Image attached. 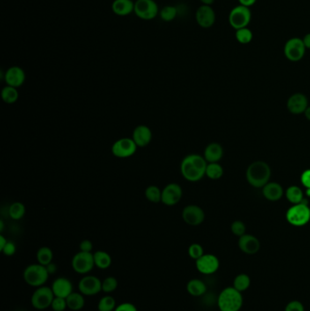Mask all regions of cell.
I'll list each match as a JSON object with an SVG mask.
<instances>
[{
  "instance_id": "obj_10",
  "label": "cell",
  "mask_w": 310,
  "mask_h": 311,
  "mask_svg": "<svg viewBox=\"0 0 310 311\" xmlns=\"http://www.w3.org/2000/svg\"><path fill=\"white\" fill-rule=\"evenodd\" d=\"M137 147L132 138H123L114 142L111 147V151L116 158L128 159L136 153Z\"/></svg>"
},
{
  "instance_id": "obj_45",
  "label": "cell",
  "mask_w": 310,
  "mask_h": 311,
  "mask_svg": "<svg viewBox=\"0 0 310 311\" xmlns=\"http://www.w3.org/2000/svg\"><path fill=\"white\" fill-rule=\"evenodd\" d=\"M79 249H80L79 251H82V252L92 253L93 244L90 240H83V241H81L80 244H79Z\"/></svg>"
},
{
  "instance_id": "obj_48",
  "label": "cell",
  "mask_w": 310,
  "mask_h": 311,
  "mask_svg": "<svg viewBox=\"0 0 310 311\" xmlns=\"http://www.w3.org/2000/svg\"><path fill=\"white\" fill-rule=\"evenodd\" d=\"M46 268H47V272L49 273V275H53V274H55V272H57V270H58V267H57L55 263H53V262H51L50 264H48V265L46 266Z\"/></svg>"
},
{
  "instance_id": "obj_30",
  "label": "cell",
  "mask_w": 310,
  "mask_h": 311,
  "mask_svg": "<svg viewBox=\"0 0 310 311\" xmlns=\"http://www.w3.org/2000/svg\"><path fill=\"white\" fill-rule=\"evenodd\" d=\"M286 196H287L288 200L291 203H293L294 205L299 204V203L304 201L301 189L298 188L297 186L289 187L288 190L286 191Z\"/></svg>"
},
{
  "instance_id": "obj_22",
  "label": "cell",
  "mask_w": 310,
  "mask_h": 311,
  "mask_svg": "<svg viewBox=\"0 0 310 311\" xmlns=\"http://www.w3.org/2000/svg\"><path fill=\"white\" fill-rule=\"evenodd\" d=\"M111 9L117 16L127 17L134 12L135 3L132 0H114Z\"/></svg>"
},
{
  "instance_id": "obj_20",
  "label": "cell",
  "mask_w": 310,
  "mask_h": 311,
  "mask_svg": "<svg viewBox=\"0 0 310 311\" xmlns=\"http://www.w3.org/2000/svg\"><path fill=\"white\" fill-rule=\"evenodd\" d=\"M55 297L67 299L69 295L73 293L72 282L67 278H58L52 283L51 287Z\"/></svg>"
},
{
  "instance_id": "obj_39",
  "label": "cell",
  "mask_w": 310,
  "mask_h": 311,
  "mask_svg": "<svg viewBox=\"0 0 310 311\" xmlns=\"http://www.w3.org/2000/svg\"><path fill=\"white\" fill-rule=\"evenodd\" d=\"M188 255L193 260L198 261L200 257L204 255V249L201 245L194 243V244L190 245L188 248Z\"/></svg>"
},
{
  "instance_id": "obj_16",
  "label": "cell",
  "mask_w": 310,
  "mask_h": 311,
  "mask_svg": "<svg viewBox=\"0 0 310 311\" xmlns=\"http://www.w3.org/2000/svg\"><path fill=\"white\" fill-rule=\"evenodd\" d=\"M182 219L187 225L199 226L205 220V212L200 206L188 205L183 210Z\"/></svg>"
},
{
  "instance_id": "obj_3",
  "label": "cell",
  "mask_w": 310,
  "mask_h": 311,
  "mask_svg": "<svg viewBox=\"0 0 310 311\" xmlns=\"http://www.w3.org/2000/svg\"><path fill=\"white\" fill-rule=\"evenodd\" d=\"M217 306L220 311L240 310L243 306L242 293L234 287L226 288L218 296Z\"/></svg>"
},
{
  "instance_id": "obj_27",
  "label": "cell",
  "mask_w": 310,
  "mask_h": 311,
  "mask_svg": "<svg viewBox=\"0 0 310 311\" xmlns=\"http://www.w3.org/2000/svg\"><path fill=\"white\" fill-rule=\"evenodd\" d=\"M95 267L99 269H108L112 263V258L108 253L102 250H98L93 253Z\"/></svg>"
},
{
  "instance_id": "obj_5",
  "label": "cell",
  "mask_w": 310,
  "mask_h": 311,
  "mask_svg": "<svg viewBox=\"0 0 310 311\" xmlns=\"http://www.w3.org/2000/svg\"><path fill=\"white\" fill-rule=\"evenodd\" d=\"M287 220L295 227H302L310 221V209L303 201L291 206L287 212Z\"/></svg>"
},
{
  "instance_id": "obj_17",
  "label": "cell",
  "mask_w": 310,
  "mask_h": 311,
  "mask_svg": "<svg viewBox=\"0 0 310 311\" xmlns=\"http://www.w3.org/2000/svg\"><path fill=\"white\" fill-rule=\"evenodd\" d=\"M5 82L7 86H10L13 88H19L24 84L26 80V74L23 68L17 66L9 67L4 74Z\"/></svg>"
},
{
  "instance_id": "obj_53",
  "label": "cell",
  "mask_w": 310,
  "mask_h": 311,
  "mask_svg": "<svg viewBox=\"0 0 310 311\" xmlns=\"http://www.w3.org/2000/svg\"><path fill=\"white\" fill-rule=\"evenodd\" d=\"M3 229H4V222L3 220H0V231H3Z\"/></svg>"
},
{
  "instance_id": "obj_41",
  "label": "cell",
  "mask_w": 310,
  "mask_h": 311,
  "mask_svg": "<svg viewBox=\"0 0 310 311\" xmlns=\"http://www.w3.org/2000/svg\"><path fill=\"white\" fill-rule=\"evenodd\" d=\"M52 309L54 311H65L68 307L67 299L63 298H58L55 297L51 305Z\"/></svg>"
},
{
  "instance_id": "obj_12",
  "label": "cell",
  "mask_w": 310,
  "mask_h": 311,
  "mask_svg": "<svg viewBox=\"0 0 310 311\" xmlns=\"http://www.w3.org/2000/svg\"><path fill=\"white\" fill-rule=\"evenodd\" d=\"M78 290L84 296H95L102 291V281L95 276H85L78 282Z\"/></svg>"
},
{
  "instance_id": "obj_35",
  "label": "cell",
  "mask_w": 310,
  "mask_h": 311,
  "mask_svg": "<svg viewBox=\"0 0 310 311\" xmlns=\"http://www.w3.org/2000/svg\"><path fill=\"white\" fill-rule=\"evenodd\" d=\"M117 307V303L112 296L107 295L100 299L98 304V311H114Z\"/></svg>"
},
{
  "instance_id": "obj_26",
  "label": "cell",
  "mask_w": 310,
  "mask_h": 311,
  "mask_svg": "<svg viewBox=\"0 0 310 311\" xmlns=\"http://www.w3.org/2000/svg\"><path fill=\"white\" fill-rule=\"evenodd\" d=\"M67 304L69 309L73 311L81 310L85 306L84 295L80 292H73L67 298Z\"/></svg>"
},
{
  "instance_id": "obj_6",
  "label": "cell",
  "mask_w": 310,
  "mask_h": 311,
  "mask_svg": "<svg viewBox=\"0 0 310 311\" xmlns=\"http://www.w3.org/2000/svg\"><path fill=\"white\" fill-rule=\"evenodd\" d=\"M251 18H252V13L250 8H246L241 5H238L231 9L229 16V22L234 30H238L247 28L250 24Z\"/></svg>"
},
{
  "instance_id": "obj_23",
  "label": "cell",
  "mask_w": 310,
  "mask_h": 311,
  "mask_svg": "<svg viewBox=\"0 0 310 311\" xmlns=\"http://www.w3.org/2000/svg\"><path fill=\"white\" fill-rule=\"evenodd\" d=\"M283 189L278 183L271 182L263 187V195L269 201H277L283 196Z\"/></svg>"
},
{
  "instance_id": "obj_25",
  "label": "cell",
  "mask_w": 310,
  "mask_h": 311,
  "mask_svg": "<svg viewBox=\"0 0 310 311\" xmlns=\"http://www.w3.org/2000/svg\"><path fill=\"white\" fill-rule=\"evenodd\" d=\"M187 291L193 297H201L207 292V285L199 278H194L187 282Z\"/></svg>"
},
{
  "instance_id": "obj_21",
  "label": "cell",
  "mask_w": 310,
  "mask_h": 311,
  "mask_svg": "<svg viewBox=\"0 0 310 311\" xmlns=\"http://www.w3.org/2000/svg\"><path fill=\"white\" fill-rule=\"evenodd\" d=\"M238 247L242 252L246 253L247 255H254L259 252L260 242L254 236L245 234L239 238Z\"/></svg>"
},
{
  "instance_id": "obj_34",
  "label": "cell",
  "mask_w": 310,
  "mask_h": 311,
  "mask_svg": "<svg viewBox=\"0 0 310 311\" xmlns=\"http://www.w3.org/2000/svg\"><path fill=\"white\" fill-rule=\"evenodd\" d=\"M179 14V10L174 6H165L159 11V16L163 21L171 22L174 20Z\"/></svg>"
},
{
  "instance_id": "obj_15",
  "label": "cell",
  "mask_w": 310,
  "mask_h": 311,
  "mask_svg": "<svg viewBox=\"0 0 310 311\" xmlns=\"http://www.w3.org/2000/svg\"><path fill=\"white\" fill-rule=\"evenodd\" d=\"M195 21L202 29H210L216 22V12L211 6H200L195 12Z\"/></svg>"
},
{
  "instance_id": "obj_36",
  "label": "cell",
  "mask_w": 310,
  "mask_h": 311,
  "mask_svg": "<svg viewBox=\"0 0 310 311\" xmlns=\"http://www.w3.org/2000/svg\"><path fill=\"white\" fill-rule=\"evenodd\" d=\"M235 36H236V39L238 40V42L242 45L249 44L253 39V32L248 28L236 30Z\"/></svg>"
},
{
  "instance_id": "obj_7",
  "label": "cell",
  "mask_w": 310,
  "mask_h": 311,
  "mask_svg": "<svg viewBox=\"0 0 310 311\" xmlns=\"http://www.w3.org/2000/svg\"><path fill=\"white\" fill-rule=\"evenodd\" d=\"M55 299L51 288L47 286L39 287L35 290L31 297V304L36 309L44 310L51 307L52 302Z\"/></svg>"
},
{
  "instance_id": "obj_42",
  "label": "cell",
  "mask_w": 310,
  "mask_h": 311,
  "mask_svg": "<svg viewBox=\"0 0 310 311\" xmlns=\"http://www.w3.org/2000/svg\"><path fill=\"white\" fill-rule=\"evenodd\" d=\"M285 311H305V307L300 301L293 300L288 303L285 307Z\"/></svg>"
},
{
  "instance_id": "obj_4",
  "label": "cell",
  "mask_w": 310,
  "mask_h": 311,
  "mask_svg": "<svg viewBox=\"0 0 310 311\" xmlns=\"http://www.w3.org/2000/svg\"><path fill=\"white\" fill-rule=\"evenodd\" d=\"M48 277L49 273L47 268L39 263L27 266L23 273V278L26 284L35 288L45 286Z\"/></svg>"
},
{
  "instance_id": "obj_44",
  "label": "cell",
  "mask_w": 310,
  "mask_h": 311,
  "mask_svg": "<svg viewBox=\"0 0 310 311\" xmlns=\"http://www.w3.org/2000/svg\"><path fill=\"white\" fill-rule=\"evenodd\" d=\"M114 311H137V308L132 303L124 302L117 306Z\"/></svg>"
},
{
  "instance_id": "obj_11",
  "label": "cell",
  "mask_w": 310,
  "mask_h": 311,
  "mask_svg": "<svg viewBox=\"0 0 310 311\" xmlns=\"http://www.w3.org/2000/svg\"><path fill=\"white\" fill-rule=\"evenodd\" d=\"M72 269L81 275L90 273L95 267L93 253L77 252L71 261Z\"/></svg>"
},
{
  "instance_id": "obj_32",
  "label": "cell",
  "mask_w": 310,
  "mask_h": 311,
  "mask_svg": "<svg viewBox=\"0 0 310 311\" xmlns=\"http://www.w3.org/2000/svg\"><path fill=\"white\" fill-rule=\"evenodd\" d=\"M250 278L246 274H239L236 278H234V288L238 291H240L241 293L246 291L250 287Z\"/></svg>"
},
{
  "instance_id": "obj_19",
  "label": "cell",
  "mask_w": 310,
  "mask_h": 311,
  "mask_svg": "<svg viewBox=\"0 0 310 311\" xmlns=\"http://www.w3.org/2000/svg\"><path fill=\"white\" fill-rule=\"evenodd\" d=\"M307 107H308L307 98L305 95L300 93L294 94L288 100V110L295 115L305 113Z\"/></svg>"
},
{
  "instance_id": "obj_33",
  "label": "cell",
  "mask_w": 310,
  "mask_h": 311,
  "mask_svg": "<svg viewBox=\"0 0 310 311\" xmlns=\"http://www.w3.org/2000/svg\"><path fill=\"white\" fill-rule=\"evenodd\" d=\"M145 196L149 201L159 203L161 202L162 190L157 186H149L145 190Z\"/></svg>"
},
{
  "instance_id": "obj_18",
  "label": "cell",
  "mask_w": 310,
  "mask_h": 311,
  "mask_svg": "<svg viewBox=\"0 0 310 311\" xmlns=\"http://www.w3.org/2000/svg\"><path fill=\"white\" fill-rule=\"evenodd\" d=\"M152 138V131L146 125L136 126L132 134V139L138 147H147L151 142Z\"/></svg>"
},
{
  "instance_id": "obj_8",
  "label": "cell",
  "mask_w": 310,
  "mask_h": 311,
  "mask_svg": "<svg viewBox=\"0 0 310 311\" xmlns=\"http://www.w3.org/2000/svg\"><path fill=\"white\" fill-rule=\"evenodd\" d=\"M306 46L300 38H291L284 46V55L289 61L297 62L301 60L306 54Z\"/></svg>"
},
{
  "instance_id": "obj_46",
  "label": "cell",
  "mask_w": 310,
  "mask_h": 311,
  "mask_svg": "<svg viewBox=\"0 0 310 311\" xmlns=\"http://www.w3.org/2000/svg\"><path fill=\"white\" fill-rule=\"evenodd\" d=\"M301 182L306 189H310V169H306L302 173Z\"/></svg>"
},
{
  "instance_id": "obj_38",
  "label": "cell",
  "mask_w": 310,
  "mask_h": 311,
  "mask_svg": "<svg viewBox=\"0 0 310 311\" xmlns=\"http://www.w3.org/2000/svg\"><path fill=\"white\" fill-rule=\"evenodd\" d=\"M119 286V281L114 277H107L102 281V291L105 293H112L114 292Z\"/></svg>"
},
{
  "instance_id": "obj_24",
  "label": "cell",
  "mask_w": 310,
  "mask_h": 311,
  "mask_svg": "<svg viewBox=\"0 0 310 311\" xmlns=\"http://www.w3.org/2000/svg\"><path fill=\"white\" fill-rule=\"evenodd\" d=\"M223 157V148L219 144L211 143L206 147L204 151L205 160L208 163H217Z\"/></svg>"
},
{
  "instance_id": "obj_47",
  "label": "cell",
  "mask_w": 310,
  "mask_h": 311,
  "mask_svg": "<svg viewBox=\"0 0 310 311\" xmlns=\"http://www.w3.org/2000/svg\"><path fill=\"white\" fill-rule=\"evenodd\" d=\"M258 0H238L239 5L246 7V8H250L252 6H254L256 4Z\"/></svg>"
},
{
  "instance_id": "obj_1",
  "label": "cell",
  "mask_w": 310,
  "mask_h": 311,
  "mask_svg": "<svg viewBox=\"0 0 310 311\" xmlns=\"http://www.w3.org/2000/svg\"><path fill=\"white\" fill-rule=\"evenodd\" d=\"M208 162L204 157L198 154H190L185 157L180 164V171L183 177L190 182L202 179L206 175Z\"/></svg>"
},
{
  "instance_id": "obj_31",
  "label": "cell",
  "mask_w": 310,
  "mask_h": 311,
  "mask_svg": "<svg viewBox=\"0 0 310 311\" xmlns=\"http://www.w3.org/2000/svg\"><path fill=\"white\" fill-rule=\"evenodd\" d=\"M25 214H26V208L21 202H15L9 206V217L14 220L21 219Z\"/></svg>"
},
{
  "instance_id": "obj_14",
  "label": "cell",
  "mask_w": 310,
  "mask_h": 311,
  "mask_svg": "<svg viewBox=\"0 0 310 311\" xmlns=\"http://www.w3.org/2000/svg\"><path fill=\"white\" fill-rule=\"evenodd\" d=\"M219 261L213 254H204L195 261V267L200 273L204 275H211L217 272L219 269Z\"/></svg>"
},
{
  "instance_id": "obj_50",
  "label": "cell",
  "mask_w": 310,
  "mask_h": 311,
  "mask_svg": "<svg viewBox=\"0 0 310 311\" xmlns=\"http://www.w3.org/2000/svg\"><path fill=\"white\" fill-rule=\"evenodd\" d=\"M9 240L5 238L4 236L0 235V251H2V249L5 248V246L7 245Z\"/></svg>"
},
{
  "instance_id": "obj_2",
  "label": "cell",
  "mask_w": 310,
  "mask_h": 311,
  "mask_svg": "<svg viewBox=\"0 0 310 311\" xmlns=\"http://www.w3.org/2000/svg\"><path fill=\"white\" fill-rule=\"evenodd\" d=\"M271 176L270 168L266 162L256 161L246 170V179L254 188H263Z\"/></svg>"
},
{
  "instance_id": "obj_40",
  "label": "cell",
  "mask_w": 310,
  "mask_h": 311,
  "mask_svg": "<svg viewBox=\"0 0 310 311\" xmlns=\"http://www.w3.org/2000/svg\"><path fill=\"white\" fill-rule=\"evenodd\" d=\"M231 231L233 233L234 235L238 236V237H241V236L245 235V232H246V226L242 221H234L231 225Z\"/></svg>"
},
{
  "instance_id": "obj_28",
  "label": "cell",
  "mask_w": 310,
  "mask_h": 311,
  "mask_svg": "<svg viewBox=\"0 0 310 311\" xmlns=\"http://www.w3.org/2000/svg\"><path fill=\"white\" fill-rule=\"evenodd\" d=\"M1 97H2V99H3L5 103H7V104H14L18 99L19 94H18V91H17V89L16 88L10 87V86H7L1 91Z\"/></svg>"
},
{
  "instance_id": "obj_49",
  "label": "cell",
  "mask_w": 310,
  "mask_h": 311,
  "mask_svg": "<svg viewBox=\"0 0 310 311\" xmlns=\"http://www.w3.org/2000/svg\"><path fill=\"white\" fill-rule=\"evenodd\" d=\"M303 39V42L305 44V46H306V48H308L310 49V33H307L304 36V38H302Z\"/></svg>"
},
{
  "instance_id": "obj_51",
  "label": "cell",
  "mask_w": 310,
  "mask_h": 311,
  "mask_svg": "<svg viewBox=\"0 0 310 311\" xmlns=\"http://www.w3.org/2000/svg\"><path fill=\"white\" fill-rule=\"evenodd\" d=\"M200 1L202 5H205V6H212L215 2V0H200Z\"/></svg>"
},
{
  "instance_id": "obj_37",
  "label": "cell",
  "mask_w": 310,
  "mask_h": 311,
  "mask_svg": "<svg viewBox=\"0 0 310 311\" xmlns=\"http://www.w3.org/2000/svg\"><path fill=\"white\" fill-rule=\"evenodd\" d=\"M223 168L218 163H209L206 170V176L210 179H219L223 176Z\"/></svg>"
},
{
  "instance_id": "obj_52",
  "label": "cell",
  "mask_w": 310,
  "mask_h": 311,
  "mask_svg": "<svg viewBox=\"0 0 310 311\" xmlns=\"http://www.w3.org/2000/svg\"><path fill=\"white\" fill-rule=\"evenodd\" d=\"M305 116H306V118L310 121V106L307 107V109H306V111H305Z\"/></svg>"
},
{
  "instance_id": "obj_13",
  "label": "cell",
  "mask_w": 310,
  "mask_h": 311,
  "mask_svg": "<svg viewBox=\"0 0 310 311\" xmlns=\"http://www.w3.org/2000/svg\"><path fill=\"white\" fill-rule=\"evenodd\" d=\"M183 189L178 183H170L162 189L161 202L166 206L177 205L182 198Z\"/></svg>"
},
{
  "instance_id": "obj_43",
  "label": "cell",
  "mask_w": 310,
  "mask_h": 311,
  "mask_svg": "<svg viewBox=\"0 0 310 311\" xmlns=\"http://www.w3.org/2000/svg\"><path fill=\"white\" fill-rule=\"evenodd\" d=\"M16 250H17L16 244L12 241H8V243L5 246V248L2 249L1 252L3 253L5 256H13L14 254L16 253Z\"/></svg>"
},
{
  "instance_id": "obj_9",
  "label": "cell",
  "mask_w": 310,
  "mask_h": 311,
  "mask_svg": "<svg viewBox=\"0 0 310 311\" xmlns=\"http://www.w3.org/2000/svg\"><path fill=\"white\" fill-rule=\"evenodd\" d=\"M134 13L143 20H152L159 15V9L154 0H136Z\"/></svg>"
},
{
  "instance_id": "obj_29",
  "label": "cell",
  "mask_w": 310,
  "mask_h": 311,
  "mask_svg": "<svg viewBox=\"0 0 310 311\" xmlns=\"http://www.w3.org/2000/svg\"><path fill=\"white\" fill-rule=\"evenodd\" d=\"M53 256H54L53 251H52L51 248H49L48 247H42V248H39L37 252L38 262L45 267L51 263L53 261Z\"/></svg>"
}]
</instances>
